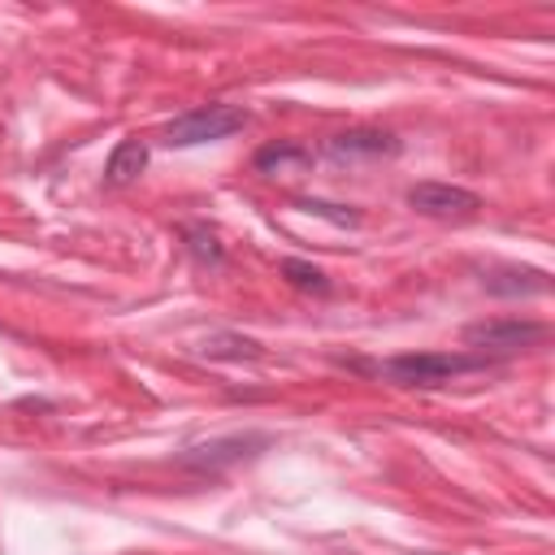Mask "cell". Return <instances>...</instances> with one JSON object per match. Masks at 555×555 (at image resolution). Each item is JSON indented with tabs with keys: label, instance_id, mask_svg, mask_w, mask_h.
<instances>
[{
	"label": "cell",
	"instance_id": "cell-9",
	"mask_svg": "<svg viewBox=\"0 0 555 555\" xmlns=\"http://www.w3.org/2000/svg\"><path fill=\"white\" fill-rule=\"evenodd\" d=\"M490 295H542L546 291V273L538 269H499L486 278Z\"/></svg>",
	"mask_w": 555,
	"mask_h": 555
},
{
	"label": "cell",
	"instance_id": "cell-11",
	"mask_svg": "<svg viewBox=\"0 0 555 555\" xmlns=\"http://www.w3.org/2000/svg\"><path fill=\"white\" fill-rule=\"evenodd\" d=\"M186 238H191V251H195L199 260H208V264H221V247H217V238H212L208 230H186Z\"/></svg>",
	"mask_w": 555,
	"mask_h": 555
},
{
	"label": "cell",
	"instance_id": "cell-2",
	"mask_svg": "<svg viewBox=\"0 0 555 555\" xmlns=\"http://www.w3.org/2000/svg\"><path fill=\"white\" fill-rule=\"evenodd\" d=\"M247 126V113L234 108V104H199L191 113H182L169 130H165V143L169 147H195V143H217V139H230L234 130Z\"/></svg>",
	"mask_w": 555,
	"mask_h": 555
},
{
	"label": "cell",
	"instance_id": "cell-10",
	"mask_svg": "<svg viewBox=\"0 0 555 555\" xmlns=\"http://www.w3.org/2000/svg\"><path fill=\"white\" fill-rule=\"evenodd\" d=\"M282 273H286L299 291H317V295H325V291H330L325 273H321L317 264H308V260H282Z\"/></svg>",
	"mask_w": 555,
	"mask_h": 555
},
{
	"label": "cell",
	"instance_id": "cell-6",
	"mask_svg": "<svg viewBox=\"0 0 555 555\" xmlns=\"http://www.w3.org/2000/svg\"><path fill=\"white\" fill-rule=\"evenodd\" d=\"M399 139L386 130H343L330 139V156H395Z\"/></svg>",
	"mask_w": 555,
	"mask_h": 555
},
{
	"label": "cell",
	"instance_id": "cell-1",
	"mask_svg": "<svg viewBox=\"0 0 555 555\" xmlns=\"http://www.w3.org/2000/svg\"><path fill=\"white\" fill-rule=\"evenodd\" d=\"M486 369V356H447V351H412L382 364V377L395 386H442L455 373Z\"/></svg>",
	"mask_w": 555,
	"mask_h": 555
},
{
	"label": "cell",
	"instance_id": "cell-5",
	"mask_svg": "<svg viewBox=\"0 0 555 555\" xmlns=\"http://www.w3.org/2000/svg\"><path fill=\"white\" fill-rule=\"evenodd\" d=\"M269 438L264 434H234V438H217V442H204V447H191L182 455V468H199V473H217L225 464H238L247 455H256V447H264Z\"/></svg>",
	"mask_w": 555,
	"mask_h": 555
},
{
	"label": "cell",
	"instance_id": "cell-4",
	"mask_svg": "<svg viewBox=\"0 0 555 555\" xmlns=\"http://www.w3.org/2000/svg\"><path fill=\"white\" fill-rule=\"evenodd\" d=\"M408 204L421 212V217H473L481 208V199L464 186H451V182H416L408 191Z\"/></svg>",
	"mask_w": 555,
	"mask_h": 555
},
{
	"label": "cell",
	"instance_id": "cell-7",
	"mask_svg": "<svg viewBox=\"0 0 555 555\" xmlns=\"http://www.w3.org/2000/svg\"><path fill=\"white\" fill-rule=\"evenodd\" d=\"M143 169H147V143H143V139H121V143L113 147L108 165H104V182H108V186H126V182H134Z\"/></svg>",
	"mask_w": 555,
	"mask_h": 555
},
{
	"label": "cell",
	"instance_id": "cell-3",
	"mask_svg": "<svg viewBox=\"0 0 555 555\" xmlns=\"http://www.w3.org/2000/svg\"><path fill=\"white\" fill-rule=\"evenodd\" d=\"M546 334H551V330H546L542 321H516V317H507V321L468 325V330H464V347H473L477 356H486V351H520V347L542 343Z\"/></svg>",
	"mask_w": 555,
	"mask_h": 555
},
{
	"label": "cell",
	"instance_id": "cell-8",
	"mask_svg": "<svg viewBox=\"0 0 555 555\" xmlns=\"http://www.w3.org/2000/svg\"><path fill=\"white\" fill-rule=\"evenodd\" d=\"M308 165H312V152L299 147V143H291V139L269 143V147L256 152V169L260 173H304Z\"/></svg>",
	"mask_w": 555,
	"mask_h": 555
}]
</instances>
